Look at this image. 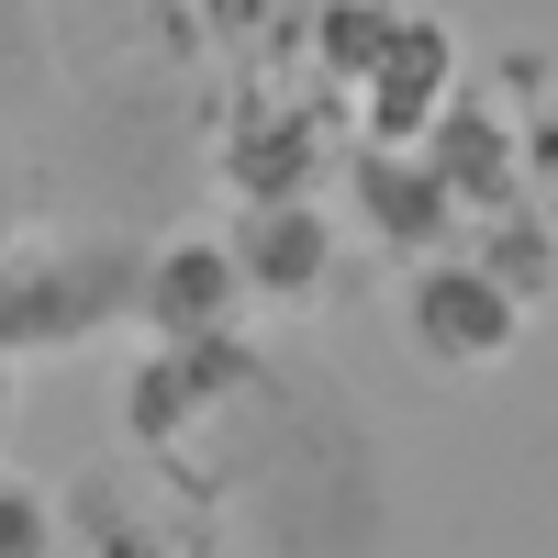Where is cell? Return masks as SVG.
<instances>
[{
  "instance_id": "277c9868",
  "label": "cell",
  "mask_w": 558,
  "mask_h": 558,
  "mask_svg": "<svg viewBox=\"0 0 558 558\" xmlns=\"http://www.w3.org/2000/svg\"><path fill=\"white\" fill-rule=\"evenodd\" d=\"M246 380H257V347H246V336H213V347H134V357H123V391H112V425L134 436V458H157V470H168V458L191 447V425H202V413H223Z\"/></svg>"
},
{
  "instance_id": "4fadbf2b",
  "label": "cell",
  "mask_w": 558,
  "mask_h": 558,
  "mask_svg": "<svg viewBox=\"0 0 558 558\" xmlns=\"http://www.w3.org/2000/svg\"><path fill=\"white\" fill-rule=\"evenodd\" d=\"M23 246V202H12V179H0V257Z\"/></svg>"
},
{
  "instance_id": "8fae6325",
  "label": "cell",
  "mask_w": 558,
  "mask_h": 558,
  "mask_svg": "<svg viewBox=\"0 0 558 558\" xmlns=\"http://www.w3.org/2000/svg\"><path fill=\"white\" fill-rule=\"evenodd\" d=\"M0 558H57V492L0 470Z\"/></svg>"
},
{
  "instance_id": "30bf717a",
  "label": "cell",
  "mask_w": 558,
  "mask_h": 558,
  "mask_svg": "<svg viewBox=\"0 0 558 558\" xmlns=\"http://www.w3.org/2000/svg\"><path fill=\"white\" fill-rule=\"evenodd\" d=\"M223 179H235V202H313L324 146H313L302 112H257L235 146H223Z\"/></svg>"
},
{
  "instance_id": "7a4b0ae2",
  "label": "cell",
  "mask_w": 558,
  "mask_h": 558,
  "mask_svg": "<svg viewBox=\"0 0 558 558\" xmlns=\"http://www.w3.org/2000/svg\"><path fill=\"white\" fill-rule=\"evenodd\" d=\"M391 347L425 368V380H492V368L525 347V302L502 291L481 257H458V246L402 257V279H391Z\"/></svg>"
},
{
  "instance_id": "3957f363",
  "label": "cell",
  "mask_w": 558,
  "mask_h": 558,
  "mask_svg": "<svg viewBox=\"0 0 558 558\" xmlns=\"http://www.w3.org/2000/svg\"><path fill=\"white\" fill-rule=\"evenodd\" d=\"M57 558H213V525L179 470L157 458H101L89 481L57 492Z\"/></svg>"
},
{
  "instance_id": "5b68a950",
  "label": "cell",
  "mask_w": 558,
  "mask_h": 558,
  "mask_svg": "<svg viewBox=\"0 0 558 558\" xmlns=\"http://www.w3.org/2000/svg\"><path fill=\"white\" fill-rule=\"evenodd\" d=\"M458 78H470V57H458V34L436 23V12H391L380 23V45L347 68V89H357V112H368V134L357 146H413L447 101H458Z\"/></svg>"
},
{
  "instance_id": "8992f818",
  "label": "cell",
  "mask_w": 558,
  "mask_h": 558,
  "mask_svg": "<svg viewBox=\"0 0 558 558\" xmlns=\"http://www.w3.org/2000/svg\"><path fill=\"white\" fill-rule=\"evenodd\" d=\"M213 235H223V257H235L246 302H268V313H324L336 257H347V235H336L324 202H235Z\"/></svg>"
},
{
  "instance_id": "9c48e42d",
  "label": "cell",
  "mask_w": 558,
  "mask_h": 558,
  "mask_svg": "<svg viewBox=\"0 0 558 558\" xmlns=\"http://www.w3.org/2000/svg\"><path fill=\"white\" fill-rule=\"evenodd\" d=\"M347 202H357V235L391 246V257H436V246H458V213H447L436 168L413 157V146H357V157H347Z\"/></svg>"
},
{
  "instance_id": "7c38bea8",
  "label": "cell",
  "mask_w": 558,
  "mask_h": 558,
  "mask_svg": "<svg viewBox=\"0 0 558 558\" xmlns=\"http://www.w3.org/2000/svg\"><path fill=\"white\" fill-rule=\"evenodd\" d=\"M525 202L558 223V89H547V101L525 112Z\"/></svg>"
},
{
  "instance_id": "6da1fadb",
  "label": "cell",
  "mask_w": 558,
  "mask_h": 558,
  "mask_svg": "<svg viewBox=\"0 0 558 558\" xmlns=\"http://www.w3.org/2000/svg\"><path fill=\"white\" fill-rule=\"evenodd\" d=\"M101 324H134V257L123 246H89V235H23L0 257V368L23 357H68L89 347Z\"/></svg>"
},
{
  "instance_id": "52a82bcc",
  "label": "cell",
  "mask_w": 558,
  "mask_h": 558,
  "mask_svg": "<svg viewBox=\"0 0 558 558\" xmlns=\"http://www.w3.org/2000/svg\"><path fill=\"white\" fill-rule=\"evenodd\" d=\"M413 157L436 168V191H447L458 223H492V213L525 202V112L492 101V89H470V78H458V101L413 134Z\"/></svg>"
},
{
  "instance_id": "5bb4252c",
  "label": "cell",
  "mask_w": 558,
  "mask_h": 558,
  "mask_svg": "<svg viewBox=\"0 0 558 558\" xmlns=\"http://www.w3.org/2000/svg\"><path fill=\"white\" fill-rule=\"evenodd\" d=\"M0 436H12V368H0Z\"/></svg>"
},
{
  "instance_id": "ba28073f",
  "label": "cell",
  "mask_w": 558,
  "mask_h": 558,
  "mask_svg": "<svg viewBox=\"0 0 558 558\" xmlns=\"http://www.w3.org/2000/svg\"><path fill=\"white\" fill-rule=\"evenodd\" d=\"M134 324H146V347H213V336H246V279L223 257L213 223L191 235H157L134 257Z\"/></svg>"
}]
</instances>
